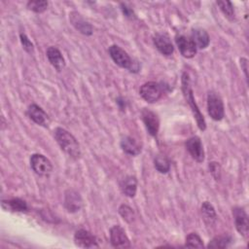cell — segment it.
Segmentation results:
<instances>
[{
  "instance_id": "1",
  "label": "cell",
  "mask_w": 249,
  "mask_h": 249,
  "mask_svg": "<svg viewBox=\"0 0 249 249\" xmlns=\"http://www.w3.org/2000/svg\"><path fill=\"white\" fill-rule=\"evenodd\" d=\"M53 136L59 145L60 149L70 158L77 160L81 156V149L76 138L66 129L56 127L53 130Z\"/></svg>"
},
{
  "instance_id": "2",
  "label": "cell",
  "mask_w": 249,
  "mask_h": 249,
  "mask_svg": "<svg viewBox=\"0 0 249 249\" xmlns=\"http://www.w3.org/2000/svg\"><path fill=\"white\" fill-rule=\"evenodd\" d=\"M182 91L184 93V96H185V99L187 101V103L189 104L192 112H193V115H194V118L196 119V124H197V126L200 130L204 131L206 129V122L204 120V117L203 115L201 114L196 100H195V97H194V94H193V89L191 88V81H190V77H189V74L187 72H184L183 75H182Z\"/></svg>"
},
{
  "instance_id": "3",
  "label": "cell",
  "mask_w": 249,
  "mask_h": 249,
  "mask_svg": "<svg viewBox=\"0 0 249 249\" xmlns=\"http://www.w3.org/2000/svg\"><path fill=\"white\" fill-rule=\"evenodd\" d=\"M109 54L113 61L120 67L127 69L132 73H137L139 71V64L137 61L133 60L127 53L123 50L118 45H112L108 49Z\"/></svg>"
},
{
  "instance_id": "4",
  "label": "cell",
  "mask_w": 249,
  "mask_h": 249,
  "mask_svg": "<svg viewBox=\"0 0 249 249\" xmlns=\"http://www.w3.org/2000/svg\"><path fill=\"white\" fill-rule=\"evenodd\" d=\"M207 112L214 121H221L225 116L223 100L215 91H209L207 94Z\"/></svg>"
},
{
  "instance_id": "5",
  "label": "cell",
  "mask_w": 249,
  "mask_h": 249,
  "mask_svg": "<svg viewBox=\"0 0 249 249\" xmlns=\"http://www.w3.org/2000/svg\"><path fill=\"white\" fill-rule=\"evenodd\" d=\"M163 88L157 82H147L139 89V94L148 103L157 102L162 95Z\"/></svg>"
},
{
  "instance_id": "6",
  "label": "cell",
  "mask_w": 249,
  "mask_h": 249,
  "mask_svg": "<svg viewBox=\"0 0 249 249\" xmlns=\"http://www.w3.org/2000/svg\"><path fill=\"white\" fill-rule=\"evenodd\" d=\"M30 166L39 176H49L53 170V165L50 160L41 154L31 155Z\"/></svg>"
},
{
  "instance_id": "7",
  "label": "cell",
  "mask_w": 249,
  "mask_h": 249,
  "mask_svg": "<svg viewBox=\"0 0 249 249\" xmlns=\"http://www.w3.org/2000/svg\"><path fill=\"white\" fill-rule=\"evenodd\" d=\"M141 119L143 121V124H145L148 133L151 136L156 137L160 128V119L158 115L152 110L144 108L141 111Z\"/></svg>"
},
{
  "instance_id": "8",
  "label": "cell",
  "mask_w": 249,
  "mask_h": 249,
  "mask_svg": "<svg viewBox=\"0 0 249 249\" xmlns=\"http://www.w3.org/2000/svg\"><path fill=\"white\" fill-rule=\"evenodd\" d=\"M110 241L113 247L115 248H129L130 241L127 237L124 230L116 225L110 229Z\"/></svg>"
},
{
  "instance_id": "9",
  "label": "cell",
  "mask_w": 249,
  "mask_h": 249,
  "mask_svg": "<svg viewBox=\"0 0 249 249\" xmlns=\"http://www.w3.org/2000/svg\"><path fill=\"white\" fill-rule=\"evenodd\" d=\"M232 216L236 231L244 237L248 236L249 232V221L248 215L241 207L232 208Z\"/></svg>"
},
{
  "instance_id": "10",
  "label": "cell",
  "mask_w": 249,
  "mask_h": 249,
  "mask_svg": "<svg viewBox=\"0 0 249 249\" xmlns=\"http://www.w3.org/2000/svg\"><path fill=\"white\" fill-rule=\"evenodd\" d=\"M74 242L81 248H97L99 247L96 237L87 230L80 229L74 234Z\"/></svg>"
},
{
  "instance_id": "11",
  "label": "cell",
  "mask_w": 249,
  "mask_h": 249,
  "mask_svg": "<svg viewBox=\"0 0 249 249\" xmlns=\"http://www.w3.org/2000/svg\"><path fill=\"white\" fill-rule=\"evenodd\" d=\"M153 42H154V45L156 46V48L158 49V51L161 54H163L165 56H169L173 53L174 47L171 43L169 36L166 33H164V32L156 33L153 37Z\"/></svg>"
},
{
  "instance_id": "12",
  "label": "cell",
  "mask_w": 249,
  "mask_h": 249,
  "mask_svg": "<svg viewBox=\"0 0 249 249\" xmlns=\"http://www.w3.org/2000/svg\"><path fill=\"white\" fill-rule=\"evenodd\" d=\"M64 206L70 213L78 212L83 206V200L80 194L73 189L66 190L64 194Z\"/></svg>"
},
{
  "instance_id": "13",
  "label": "cell",
  "mask_w": 249,
  "mask_h": 249,
  "mask_svg": "<svg viewBox=\"0 0 249 249\" xmlns=\"http://www.w3.org/2000/svg\"><path fill=\"white\" fill-rule=\"evenodd\" d=\"M186 149L196 161L202 162L204 160V150L198 136L190 137L186 141Z\"/></svg>"
},
{
  "instance_id": "14",
  "label": "cell",
  "mask_w": 249,
  "mask_h": 249,
  "mask_svg": "<svg viewBox=\"0 0 249 249\" xmlns=\"http://www.w3.org/2000/svg\"><path fill=\"white\" fill-rule=\"evenodd\" d=\"M69 20L71 24L75 27L76 30H78L80 33L89 36L93 32V28L89 22H88L81 14H79L76 11H72L69 14Z\"/></svg>"
},
{
  "instance_id": "15",
  "label": "cell",
  "mask_w": 249,
  "mask_h": 249,
  "mask_svg": "<svg viewBox=\"0 0 249 249\" xmlns=\"http://www.w3.org/2000/svg\"><path fill=\"white\" fill-rule=\"evenodd\" d=\"M176 45L180 51V53L186 58H192L196 53V47L191 38L184 35H178L175 38Z\"/></svg>"
},
{
  "instance_id": "16",
  "label": "cell",
  "mask_w": 249,
  "mask_h": 249,
  "mask_svg": "<svg viewBox=\"0 0 249 249\" xmlns=\"http://www.w3.org/2000/svg\"><path fill=\"white\" fill-rule=\"evenodd\" d=\"M27 116L31 121H33L35 124L42 125V126H48L50 123V119L48 114L37 104H31L28 106Z\"/></svg>"
},
{
  "instance_id": "17",
  "label": "cell",
  "mask_w": 249,
  "mask_h": 249,
  "mask_svg": "<svg viewBox=\"0 0 249 249\" xmlns=\"http://www.w3.org/2000/svg\"><path fill=\"white\" fill-rule=\"evenodd\" d=\"M49 62L57 71L60 72L65 67V60L61 52L56 47H49L46 52Z\"/></svg>"
},
{
  "instance_id": "18",
  "label": "cell",
  "mask_w": 249,
  "mask_h": 249,
  "mask_svg": "<svg viewBox=\"0 0 249 249\" xmlns=\"http://www.w3.org/2000/svg\"><path fill=\"white\" fill-rule=\"evenodd\" d=\"M191 39L198 49H205L210 43V37L208 33L200 27H196L192 29Z\"/></svg>"
},
{
  "instance_id": "19",
  "label": "cell",
  "mask_w": 249,
  "mask_h": 249,
  "mask_svg": "<svg viewBox=\"0 0 249 249\" xmlns=\"http://www.w3.org/2000/svg\"><path fill=\"white\" fill-rule=\"evenodd\" d=\"M2 208L5 210H9L12 212H26L28 210L26 202L18 197L11 198L7 200H2L1 202Z\"/></svg>"
},
{
  "instance_id": "20",
  "label": "cell",
  "mask_w": 249,
  "mask_h": 249,
  "mask_svg": "<svg viewBox=\"0 0 249 249\" xmlns=\"http://www.w3.org/2000/svg\"><path fill=\"white\" fill-rule=\"evenodd\" d=\"M122 150L130 156H137L141 152V148L138 143L130 136H124L120 142Z\"/></svg>"
},
{
  "instance_id": "21",
  "label": "cell",
  "mask_w": 249,
  "mask_h": 249,
  "mask_svg": "<svg viewBox=\"0 0 249 249\" xmlns=\"http://www.w3.org/2000/svg\"><path fill=\"white\" fill-rule=\"evenodd\" d=\"M200 213H201V217L206 225H208V226L214 225V223L217 220V215H216L213 205L209 201L202 202V204L200 206Z\"/></svg>"
},
{
  "instance_id": "22",
  "label": "cell",
  "mask_w": 249,
  "mask_h": 249,
  "mask_svg": "<svg viewBox=\"0 0 249 249\" xmlns=\"http://www.w3.org/2000/svg\"><path fill=\"white\" fill-rule=\"evenodd\" d=\"M122 192L128 197H133L137 190V180L134 176H126L121 184Z\"/></svg>"
},
{
  "instance_id": "23",
  "label": "cell",
  "mask_w": 249,
  "mask_h": 249,
  "mask_svg": "<svg viewBox=\"0 0 249 249\" xmlns=\"http://www.w3.org/2000/svg\"><path fill=\"white\" fill-rule=\"evenodd\" d=\"M232 242V238L230 235H217L213 237L208 243V248H227Z\"/></svg>"
},
{
  "instance_id": "24",
  "label": "cell",
  "mask_w": 249,
  "mask_h": 249,
  "mask_svg": "<svg viewBox=\"0 0 249 249\" xmlns=\"http://www.w3.org/2000/svg\"><path fill=\"white\" fill-rule=\"evenodd\" d=\"M155 168L160 173H167L170 169V161L163 155H157L154 160Z\"/></svg>"
},
{
  "instance_id": "25",
  "label": "cell",
  "mask_w": 249,
  "mask_h": 249,
  "mask_svg": "<svg viewBox=\"0 0 249 249\" xmlns=\"http://www.w3.org/2000/svg\"><path fill=\"white\" fill-rule=\"evenodd\" d=\"M185 246L190 248H203V242L200 236L196 232H191L186 236Z\"/></svg>"
},
{
  "instance_id": "26",
  "label": "cell",
  "mask_w": 249,
  "mask_h": 249,
  "mask_svg": "<svg viewBox=\"0 0 249 249\" xmlns=\"http://www.w3.org/2000/svg\"><path fill=\"white\" fill-rule=\"evenodd\" d=\"M216 4L219 6L222 13L229 18L233 19L234 18V8L231 2L230 1H217Z\"/></svg>"
},
{
  "instance_id": "27",
  "label": "cell",
  "mask_w": 249,
  "mask_h": 249,
  "mask_svg": "<svg viewBox=\"0 0 249 249\" xmlns=\"http://www.w3.org/2000/svg\"><path fill=\"white\" fill-rule=\"evenodd\" d=\"M119 213L120 215L123 217V219L127 222V223H132L134 221L135 218V214L134 211L131 207H129L126 204H122L119 207Z\"/></svg>"
},
{
  "instance_id": "28",
  "label": "cell",
  "mask_w": 249,
  "mask_h": 249,
  "mask_svg": "<svg viewBox=\"0 0 249 249\" xmlns=\"http://www.w3.org/2000/svg\"><path fill=\"white\" fill-rule=\"evenodd\" d=\"M48 1H44V0H36V1H29L27 3V8L31 11H33L34 13L40 14L43 13L47 10L48 8Z\"/></svg>"
},
{
  "instance_id": "29",
  "label": "cell",
  "mask_w": 249,
  "mask_h": 249,
  "mask_svg": "<svg viewBox=\"0 0 249 249\" xmlns=\"http://www.w3.org/2000/svg\"><path fill=\"white\" fill-rule=\"evenodd\" d=\"M19 40H20L22 48L24 49L25 52H27L28 53H34V46H33L32 42L29 40V38L26 36V34L20 33L19 34Z\"/></svg>"
},
{
  "instance_id": "30",
  "label": "cell",
  "mask_w": 249,
  "mask_h": 249,
  "mask_svg": "<svg viewBox=\"0 0 249 249\" xmlns=\"http://www.w3.org/2000/svg\"><path fill=\"white\" fill-rule=\"evenodd\" d=\"M209 171L215 180H219L221 178V165L217 161L209 162Z\"/></svg>"
},
{
  "instance_id": "31",
  "label": "cell",
  "mask_w": 249,
  "mask_h": 249,
  "mask_svg": "<svg viewBox=\"0 0 249 249\" xmlns=\"http://www.w3.org/2000/svg\"><path fill=\"white\" fill-rule=\"evenodd\" d=\"M121 10H122L123 14H124L127 18H130V19L135 18V14H134L133 10H132L130 7H128L126 4L122 3V4H121Z\"/></svg>"
},
{
  "instance_id": "32",
  "label": "cell",
  "mask_w": 249,
  "mask_h": 249,
  "mask_svg": "<svg viewBox=\"0 0 249 249\" xmlns=\"http://www.w3.org/2000/svg\"><path fill=\"white\" fill-rule=\"evenodd\" d=\"M248 61H247V59L246 58H244V57H242V58H240V66H241V69L243 70V72H244V74H245V78H246V80L248 79V74H247V70H248Z\"/></svg>"
}]
</instances>
